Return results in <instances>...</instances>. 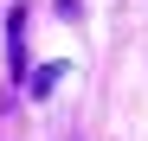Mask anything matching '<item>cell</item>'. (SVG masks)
<instances>
[{
	"label": "cell",
	"instance_id": "6da1fadb",
	"mask_svg": "<svg viewBox=\"0 0 148 141\" xmlns=\"http://www.w3.org/2000/svg\"><path fill=\"white\" fill-rule=\"evenodd\" d=\"M7 19H13V26H7V52H13V70L26 77V19H32V13H26V7H13Z\"/></svg>",
	"mask_w": 148,
	"mask_h": 141
},
{
	"label": "cell",
	"instance_id": "7a4b0ae2",
	"mask_svg": "<svg viewBox=\"0 0 148 141\" xmlns=\"http://www.w3.org/2000/svg\"><path fill=\"white\" fill-rule=\"evenodd\" d=\"M58 70H64V64H45V70H39V77H32V96H45V90L58 83Z\"/></svg>",
	"mask_w": 148,
	"mask_h": 141
}]
</instances>
